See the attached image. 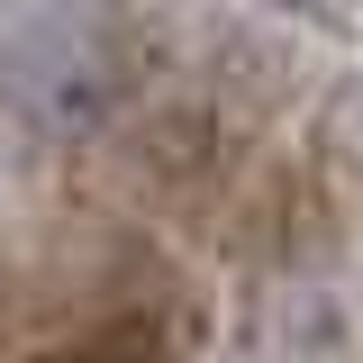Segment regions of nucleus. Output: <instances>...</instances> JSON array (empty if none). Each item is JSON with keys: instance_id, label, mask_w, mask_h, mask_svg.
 <instances>
[{"instance_id": "1", "label": "nucleus", "mask_w": 363, "mask_h": 363, "mask_svg": "<svg viewBox=\"0 0 363 363\" xmlns=\"http://www.w3.org/2000/svg\"><path fill=\"white\" fill-rule=\"evenodd\" d=\"M136 100V37L100 0H18L0 18V118L28 145H82Z\"/></svg>"}, {"instance_id": "2", "label": "nucleus", "mask_w": 363, "mask_h": 363, "mask_svg": "<svg viewBox=\"0 0 363 363\" xmlns=\"http://www.w3.org/2000/svg\"><path fill=\"white\" fill-rule=\"evenodd\" d=\"M318 145H327L336 182H354V191H363V73L336 91V100H327V128H318Z\"/></svg>"}]
</instances>
